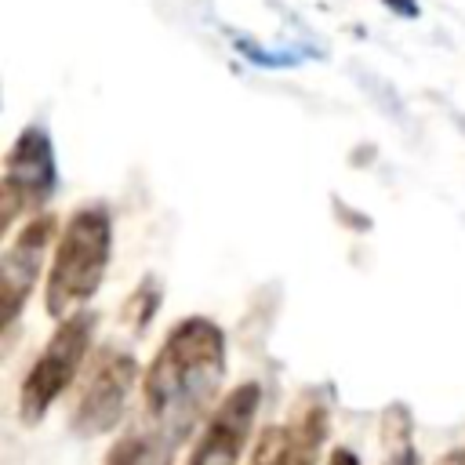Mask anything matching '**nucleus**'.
I'll return each instance as SVG.
<instances>
[{"mask_svg": "<svg viewBox=\"0 0 465 465\" xmlns=\"http://www.w3.org/2000/svg\"><path fill=\"white\" fill-rule=\"evenodd\" d=\"M54 232H58V218L54 214H36L7 243V251L0 258V269H4V323L7 327L18 323L25 302L36 287V276L44 269V254H47Z\"/></svg>", "mask_w": 465, "mask_h": 465, "instance_id": "nucleus-7", "label": "nucleus"}, {"mask_svg": "<svg viewBox=\"0 0 465 465\" xmlns=\"http://www.w3.org/2000/svg\"><path fill=\"white\" fill-rule=\"evenodd\" d=\"M232 47L251 62V65H265V69H287V65H298V62H305V58H312L316 51H309V47H265V44H258V40H251V36H243V33H232Z\"/></svg>", "mask_w": 465, "mask_h": 465, "instance_id": "nucleus-9", "label": "nucleus"}, {"mask_svg": "<svg viewBox=\"0 0 465 465\" xmlns=\"http://www.w3.org/2000/svg\"><path fill=\"white\" fill-rule=\"evenodd\" d=\"M156 305H160L156 280H153V276H145V280L138 283V291L131 294V302H127V309H124V320H127L134 331H145V327H149V320H153V312H156Z\"/></svg>", "mask_w": 465, "mask_h": 465, "instance_id": "nucleus-11", "label": "nucleus"}, {"mask_svg": "<svg viewBox=\"0 0 465 465\" xmlns=\"http://www.w3.org/2000/svg\"><path fill=\"white\" fill-rule=\"evenodd\" d=\"M440 465H465V447L461 450H450L447 458H440Z\"/></svg>", "mask_w": 465, "mask_h": 465, "instance_id": "nucleus-15", "label": "nucleus"}, {"mask_svg": "<svg viewBox=\"0 0 465 465\" xmlns=\"http://www.w3.org/2000/svg\"><path fill=\"white\" fill-rule=\"evenodd\" d=\"M58 189V163H54V145L51 134L40 124L22 127L15 145L7 149L4 160V178H0V229L7 232L22 214H36L47 207V200Z\"/></svg>", "mask_w": 465, "mask_h": 465, "instance_id": "nucleus-4", "label": "nucleus"}, {"mask_svg": "<svg viewBox=\"0 0 465 465\" xmlns=\"http://www.w3.org/2000/svg\"><path fill=\"white\" fill-rule=\"evenodd\" d=\"M225 378V331L211 316L178 320L142 378L134 421L105 450L102 465H174Z\"/></svg>", "mask_w": 465, "mask_h": 465, "instance_id": "nucleus-1", "label": "nucleus"}, {"mask_svg": "<svg viewBox=\"0 0 465 465\" xmlns=\"http://www.w3.org/2000/svg\"><path fill=\"white\" fill-rule=\"evenodd\" d=\"M262 407V385L258 381H243L236 385L207 418L193 454L185 465H236L251 429H254V414Z\"/></svg>", "mask_w": 465, "mask_h": 465, "instance_id": "nucleus-6", "label": "nucleus"}, {"mask_svg": "<svg viewBox=\"0 0 465 465\" xmlns=\"http://www.w3.org/2000/svg\"><path fill=\"white\" fill-rule=\"evenodd\" d=\"M385 7H392L403 18H418V0H385Z\"/></svg>", "mask_w": 465, "mask_h": 465, "instance_id": "nucleus-13", "label": "nucleus"}, {"mask_svg": "<svg viewBox=\"0 0 465 465\" xmlns=\"http://www.w3.org/2000/svg\"><path fill=\"white\" fill-rule=\"evenodd\" d=\"M327 403L320 396V389H305L294 403L291 421L283 425L287 432V465H320V450L327 443Z\"/></svg>", "mask_w": 465, "mask_h": 465, "instance_id": "nucleus-8", "label": "nucleus"}, {"mask_svg": "<svg viewBox=\"0 0 465 465\" xmlns=\"http://www.w3.org/2000/svg\"><path fill=\"white\" fill-rule=\"evenodd\" d=\"M94 327L98 316L87 309H76L69 316H62V323L54 327V334L47 338V345L40 349L36 363L25 371L22 389H18V418L25 425L44 421V414L54 407V400L73 385L76 371L84 367L91 341H94Z\"/></svg>", "mask_w": 465, "mask_h": 465, "instance_id": "nucleus-3", "label": "nucleus"}, {"mask_svg": "<svg viewBox=\"0 0 465 465\" xmlns=\"http://www.w3.org/2000/svg\"><path fill=\"white\" fill-rule=\"evenodd\" d=\"M134 381H138V360L131 349H116V345L98 349L69 411V429L76 436H102L116 429V421L127 414Z\"/></svg>", "mask_w": 465, "mask_h": 465, "instance_id": "nucleus-5", "label": "nucleus"}, {"mask_svg": "<svg viewBox=\"0 0 465 465\" xmlns=\"http://www.w3.org/2000/svg\"><path fill=\"white\" fill-rule=\"evenodd\" d=\"M247 465H287V432L280 425L262 429V436L254 440L251 461Z\"/></svg>", "mask_w": 465, "mask_h": 465, "instance_id": "nucleus-12", "label": "nucleus"}, {"mask_svg": "<svg viewBox=\"0 0 465 465\" xmlns=\"http://www.w3.org/2000/svg\"><path fill=\"white\" fill-rule=\"evenodd\" d=\"M327 465H360V458H356L349 447H334L331 458H327Z\"/></svg>", "mask_w": 465, "mask_h": 465, "instance_id": "nucleus-14", "label": "nucleus"}, {"mask_svg": "<svg viewBox=\"0 0 465 465\" xmlns=\"http://www.w3.org/2000/svg\"><path fill=\"white\" fill-rule=\"evenodd\" d=\"M109 254H113V214L105 203H84L69 214L58 243H54V258H51V272H47V287H44V309L47 316L62 320L69 316L76 305H84L105 280L109 269Z\"/></svg>", "mask_w": 465, "mask_h": 465, "instance_id": "nucleus-2", "label": "nucleus"}, {"mask_svg": "<svg viewBox=\"0 0 465 465\" xmlns=\"http://www.w3.org/2000/svg\"><path fill=\"white\" fill-rule=\"evenodd\" d=\"M385 465H418V454L411 447V414L403 407H392L385 414Z\"/></svg>", "mask_w": 465, "mask_h": 465, "instance_id": "nucleus-10", "label": "nucleus"}]
</instances>
